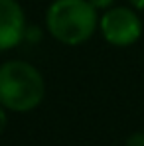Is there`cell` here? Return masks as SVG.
<instances>
[{
  "mask_svg": "<svg viewBox=\"0 0 144 146\" xmlns=\"http://www.w3.org/2000/svg\"><path fill=\"white\" fill-rule=\"evenodd\" d=\"M128 6H132L138 12H144V0H128Z\"/></svg>",
  "mask_w": 144,
  "mask_h": 146,
  "instance_id": "obj_8",
  "label": "cell"
},
{
  "mask_svg": "<svg viewBox=\"0 0 144 146\" xmlns=\"http://www.w3.org/2000/svg\"><path fill=\"white\" fill-rule=\"evenodd\" d=\"M26 12L18 0H0V53L18 48L26 38Z\"/></svg>",
  "mask_w": 144,
  "mask_h": 146,
  "instance_id": "obj_4",
  "label": "cell"
},
{
  "mask_svg": "<svg viewBox=\"0 0 144 146\" xmlns=\"http://www.w3.org/2000/svg\"><path fill=\"white\" fill-rule=\"evenodd\" d=\"M99 32L113 48H130L142 38V20L132 6H113L99 16Z\"/></svg>",
  "mask_w": 144,
  "mask_h": 146,
  "instance_id": "obj_3",
  "label": "cell"
},
{
  "mask_svg": "<svg viewBox=\"0 0 144 146\" xmlns=\"http://www.w3.org/2000/svg\"><path fill=\"white\" fill-rule=\"evenodd\" d=\"M87 2L99 12H105V10H109V8H113L117 4V0H87Z\"/></svg>",
  "mask_w": 144,
  "mask_h": 146,
  "instance_id": "obj_5",
  "label": "cell"
},
{
  "mask_svg": "<svg viewBox=\"0 0 144 146\" xmlns=\"http://www.w3.org/2000/svg\"><path fill=\"white\" fill-rule=\"evenodd\" d=\"M124 146H144V132H132Z\"/></svg>",
  "mask_w": 144,
  "mask_h": 146,
  "instance_id": "obj_6",
  "label": "cell"
},
{
  "mask_svg": "<svg viewBox=\"0 0 144 146\" xmlns=\"http://www.w3.org/2000/svg\"><path fill=\"white\" fill-rule=\"evenodd\" d=\"M44 99L46 79L36 65L24 59H8L0 65V105L8 113H30Z\"/></svg>",
  "mask_w": 144,
  "mask_h": 146,
  "instance_id": "obj_1",
  "label": "cell"
},
{
  "mask_svg": "<svg viewBox=\"0 0 144 146\" xmlns=\"http://www.w3.org/2000/svg\"><path fill=\"white\" fill-rule=\"evenodd\" d=\"M6 126H8V111L0 105V134L6 130Z\"/></svg>",
  "mask_w": 144,
  "mask_h": 146,
  "instance_id": "obj_7",
  "label": "cell"
},
{
  "mask_svg": "<svg viewBox=\"0 0 144 146\" xmlns=\"http://www.w3.org/2000/svg\"><path fill=\"white\" fill-rule=\"evenodd\" d=\"M46 30L63 46H81L99 30V10L87 0H53L46 12Z\"/></svg>",
  "mask_w": 144,
  "mask_h": 146,
  "instance_id": "obj_2",
  "label": "cell"
}]
</instances>
